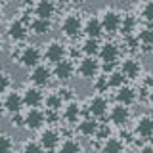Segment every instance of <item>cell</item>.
Listing matches in <instances>:
<instances>
[{
	"label": "cell",
	"mask_w": 153,
	"mask_h": 153,
	"mask_svg": "<svg viewBox=\"0 0 153 153\" xmlns=\"http://www.w3.org/2000/svg\"><path fill=\"white\" fill-rule=\"evenodd\" d=\"M40 59H42V52H40V48L35 46V44L23 46L21 50H19V54H17V63L21 67H25V69L36 67L40 63Z\"/></svg>",
	"instance_id": "1"
},
{
	"label": "cell",
	"mask_w": 153,
	"mask_h": 153,
	"mask_svg": "<svg viewBox=\"0 0 153 153\" xmlns=\"http://www.w3.org/2000/svg\"><path fill=\"white\" fill-rule=\"evenodd\" d=\"M100 21H102L103 33H107V35H115V33L121 31L123 16L117 12V10H103L102 16H100Z\"/></svg>",
	"instance_id": "2"
},
{
	"label": "cell",
	"mask_w": 153,
	"mask_h": 153,
	"mask_svg": "<svg viewBox=\"0 0 153 153\" xmlns=\"http://www.w3.org/2000/svg\"><path fill=\"white\" fill-rule=\"evenodd\" d=\"M61 33L67 38H76L82 33V17L79 13H67L61 21Z\"/></svg>",
	"instance_id": "3"
},
{
	"label": "cell",
	"mask_w": 153,
	"mask_h": 153,
	"mask_svg": "<svg viewBox=\"0 0 153 153\" xmlns=\"http://www.w3.org/2000/svg\"><path fill=\"white\" fill-rule=\"evenodd\" d=\"M76 71H79L80 79H96V76L100 75V71H102V63L92 56H84L82 59L79 61Z\"/></svg>",
	"instance_id": "4"
},
{
	"label": "cell",
	"mask_w": 153,
	"mask_h": 153,
	"mask_svg": "<svg viewBox=\"0 0 153 153\" xmlns=\"http://www.w3.org/2000/svg\"><path fill=\"white\" fill-rule=\"evenodd\" d=\"M65 54H67V48H65L63 42L52 40V42H48V44H46L44 52H42V57H44L50 65H56L57 61L65 59Z\"/></svg>",
	"instance_id": "5"
},
{
	"label": "cell",
	"mask_w": 153,
	"mask_h": 153,
	"mask_svg": "<svg viewBox=\"0 0 153 153\" xmlns=\"http://www.w3.org/2000/svg\"><path fill=\"white\" fill-rule=\"evenodd\" d=\"M46 123V113L38 107H29L27 113H23V126L29 130H40Z\"/></svg>",
	"instance_id": "6"
},
{
	"label": "cell",
	"mask_w": 153,
	"mask_h": 153,
	"mask_svg": "<svg viewBox=\"0 0 153 153\" xmlns=\"http://www.w3.org/2000/svg\"><path fill=\"white\" fill-rule=\"evenodd\" d=\"M52 69L48 65H42V63H38L36 67H33L31 69V73H29V80H31L35 86H38V88H42V86H48L50 84V80H52Z\"/></svg>",
	"instance_id": "7"
},
{
	"label": "cell",
	"mask_w": 153,
	"mask_h": 153,
	"mask_svg": "<svg viewBox=\"0 0 153 153\" xmlns=\"http://www.w3.org/2000/svg\"><path fill=\"white\" fill-rule=\"evenodd\" d=\"M107 107H109L107 98H105L103 94H96L94 98L88 100V107H86V111H88L90 117L102 119V117H105V115H107Z\"/></svg>",
	"instance_id": "8"
},
{
	"label": "cell",
	"mask_w": 153,
	"mask_h": 153,
	"mask_svg": "<svg viewBox=\"0 0 153 153\" xmlns=\"http://www.w3.org/2000/svg\"><path fill=\"white\" fill-rule=\"evenodd\" d=\"M52 75H54L57 80H61V82H67V80H71L73 75H75V63L71 59L57 61L54 65V69H52Z\"/></svg>",
	"instance_id": "9"
},
{
	"label": "cell",
	"mask_w": 153,
	"mask_h": 153,
	"mask_svg": "<svg viewBox=\"0 0 153 153\" xmlns=\"http://www.w3.org/2000/svg\"><path fill=\"white\" fill-rule=\"evenodd\" d=\"M38 142H40V146L44 149H56L61 143V134L56 128H44L38 134Z\"/></svg>",
	"instance_id": "10"
},
{
	"label": "cell",
	"mask_w": 153,
	"mask_h": 153,
	"mask_svg": "<svg viewBox=\"0 0 153 153\" xmlns=\"http://www.w3.org/2000/svg\"><path fill=\"white\" fill-rule=\"evenodd\" d=\"M121 73L124 75L126 80H134V79H140L142 75V63L136 59V57H126V59L121 61Z\"/></svg>",
	"instance_id": "11"
},
{
	"label": "cell",
	"mask_w": 153,
	"mask_h": 153,
	"mask_svg": "<svg viewBox=\"0 0 153 153\" xmlns=\"http://www.w3.org/2000/svg\"><path fill=\"white\" fill-rule=\"evenodd\" d=\"M100 59L102 63H115L117 65L119 57H121V48H119L115 42H105V44L100 46Z\"/></svg>",
	"instance_id": "12"
},
{
	"label": "cell",
	"mask_w": 153,
	"mask_h": 153,
	"mask_svg": "<svg viewBox=\"0 0 153 153\" xmlns=\"http://www.w3.org/2000/svg\"><path fill=\"white\" fill-rule=\"evenodd\" d=\"M134 134L140 136L142 140H147V138L153 134V117L151 115H140L136 119V126H134Z\"/></svg>",
	"instance_id": "13"
},
{
	"label": "cell",
	"mask_w": 153,
	"mask_h": 153,
	"mask_svg": "<svg viewBox=\"0 0 153 153\" xmlns=\"http://www.w3.org/2000/svg\"><path fill=\"white\" fill-rule=\"evenodd\" d=\"M21 96H23V103H25L27 107H40V105L44 103V94H42V90L35 84L25 88V92Z\"/></svg>",
	"instance_id": "14"
},
{
	"label": "cell",
	"mask_w": 153,
	"mask_h": 153,
	"mask_svg": "<svg viewBox=\"0 0 153 153\" xmlns=\"http://www.w3.org/2000/svg\"><path fill=\"white\" fill-rule=\"evenodd\" d=\"M2 105H4V109H6L10 115H13V113L21 111L25 103H23V96L19 94V92H16V90H12V92H6Z\"/></svg>",
	"instance_id": "15"
},
{
	"label": "cell",
	"mask_w": 153,
	"mask_h": 153,
	"mask_svg": "<svg viewBox=\"0 0 153 153\" xmlns=\"http://www.w3.org/2000/svg\"><path fill=\"white\" fill-rule=\"evenodd\" d=\"M109 121L113 124H117V126H126V123L130 121V111H128L126 105H113L111 109H109Z\"/></svg>",
	"instance_id": "16"
},
{
	"label": "cell",
	"mask_w": 153,
	"mask_h": 153,
	"mask_svg": "<svg viewBox=\"0 0 153 153\" xmlns=\"http://www.w3.org/2000/svg\"><path fill=\"white\" fill-rule=\"evenodd\" d=\"M82 33L86 35V38H100L103 33L102 21H100L98 16H90L88 19L82 21Z\"/></svg>",
	"instance_id": "17"
},
{
	"label": "cell",
	"mask_w": 153,
	"mask_h": 153,
	"mask_svg": "<svg viewBox=\"0 0 153 153\" xmlns=\"http://www.w3.org/2000/svg\"><path fill=\"white\" fill-rule=\"evenodd\" d=\"M136 98H138L136 90H134L132 86H128V84H123L121 88H117V92H115V100H117V103L126 105V107L136 102Z\"/></svg>",
	"instance_id": "18"
},
{
	"label": "cell",
	"mask_w": 153,
	"mask_h": 153,
	"mask_svg": "<svg viewBox=\"0 0 153 153\" xmlns=\"http://www.w3.org/2000/svg\"><path fill=\"white\" fill-rule=\"evenodd\" d=\"M56 13V2L54 0H36L35 2V16L42 19H52Z\"/></svg>",
	"instance_id": "19"
},
{
	"label": "cell",
	"mask_w": 153,
	"mask_h": 153,
	"mask_svg": "<svg viewBox=\"0 0 153 153\" xmlns=\"http://www.w3.org/2000/svg\"><path fill=\"white\" fill-rule=\"evenodd\" d=\"M27 29L29 27H25V23H23L21 19H13V21H10L6 31H8V36L12 38L13 42H19L27 36Z\"/></svg>",
	"instance_id": "20"
},
{
	"label": "cell",
	"mask_w": 153,
	"mask_h": 153,
	"mask_svg": "<svg viewBox=\"0 0 153 153\" xmlns=\"http://www.w3.org/2000/svg\"><path fill=\"white\" fill-rule=\"evenodd\" d=\"M80 113H82V109H80V105L75 102V100H71L69 103L63 107V113H61V117H63L65 123L69 124H76L80 119Z\"/></svg>",
	"instance_id": "21"
},
{
	"label": "cell",
	"mask_w": 153,
	"mask_h": 153,
	"mask_svg": "<svg viewBox=\"0 0 153 153\" xmlns=\"http://www.w3.org/2000/svg\"><path fill=\"white\" fill-rule=\"evenodd\" d=\"M98 121L94 117H84L82 121H79V126H76V132L79 136H84V138H92L96 136V130H98Z\"/></svg>",
	"instance_id": "22"
},
{
	"label": "cell",
	"mask_w": 153,
	"mask_h": 153,
	"mask_svg": "<svg viewBox=\"0 0 153 153\" xmlns=\"http://www.w3.org/2000/svg\"><path fill=\"white\" fill-rule=\"evenodd\" d=\"M136 38H138V42H140L143 52L153 50V25L140 29V33H136Z\"/></svg>",
	"instance_id": "23"
},
{
	"label": "cell",
	"mask_w": 153,
	"mask_h": 153,
	"mask_svg": "<svg viewBox=\"0 0 153 153\" xmlns=\"http://www.w3.org/2000/svg\"><path fill=\"white\" fill-rule=\"evenodd\" d=\"M29 31L36 36H42V35H48L52 31V23L50 19H42V17H35L31 23H29Z\"/></svg>",
	"instance_id": "24"
},
{
	"label": "cell",
	"mask_w": 153,
	"mask_h": 153,
	"mask_svg": "<svg viewBox=\"0 0 153 153\" xmlns=\"http://www.w3.org/2000/svg\"><path fill=\"white\" fill-rule=\"evenodd\" d=\"M44 105H46L48 113H59L61 107H63V98L57 92H52V94L44 96Z\"/></svg>",
	"instance_id": "25"
},
{
	"label": "cell",
	"mask_w": 153,
	"mask_h": 153,
	"mask_svg": "<svg viewBox=\"0 0 153 153\" xmlns=\"http://www.w3.org/2000/svg\"><path fill=\"white\" fill-rule=\"evenodd\" d=\"M102 153H124V142L119 138H107L102 143Z\"/></svg>",
	"instance_id": "26"
},
{
	"label": "cell",
	"mask_w": 153,
	"mask_h": 153,
	"mask_svg": "<svg viewBox=\"0 0 153 153\" xmlns=\"http://www.w3.org/2000/svg\"><path fill=\"white\" fill-rule=\"evenodd\" d=\"M57 153H82V146H80L79 140H75V138H67L59 143V149Z\"/></svg>",
	"instance_id": "27"
},
{
	"label": "cell",
	"mask_w": 153,
	"mask_h": 153,
	"mask_svg": "<svg viewBox=\"0 0 153 153\" xmlns=\"http://www.w3.org/2000/svg\"><path fill=\"white\" fill-rule=\"evenodd\" d=\"M100 42H98V38H86V40L82 42V46H80V50H82V54L84 56H92L96 57L100 54Z\"/></svg>",
	"instance_id": "28"
},
{
	"label": "cell",
	"mask_w": 153,
	"mask_h": 153,
	"mask_svg": "<svg viewBox=\"0 0 153 153\" xmlns=\"http://www.w3.org/2000/svg\"><path fill=\"white\" fill-rule=\"evenodd\" d=\"M136 25H138V19L134 16H123V23H121V33L124 36H132V33L136 31Z\"/></svg>",
	"instance_id": "29"
},
{
	"label": "cell",
	"mask_w": 153,
	"mask_h": 153,
	"mask_svg": "<svg viewBox=\"0 0 153 153\" xmlns=\"http://www.w3.org/2000/svg\"><path fill=\"white\" fill-rule=\"evenodd\" d=\"M107 82H109V88H121V86L126 82V79H124V75L121 71H113V73L107 75Z\"/></svg>",
	"instance_id": "30"
},
{
	"label": "cell",
	"mask_w": 153,
	"mask_h": 153,
	"mask_svg": "<svg viewBox=\"0 0 153 153\" xmlns=\"http://www.w3.org/2000/svg\"><path fill=\"white\" fill-rule=\"evenodd\" d=\"M140 16H142V19L147 23V25H153V0H147V2L142 6Z\"/></svg>",
	"instance_id": "31"
},
{
	"label": "cell",
	"mask_w": 153,
	"mask_h": 153,
	"mask_svg": "<svg viewBox=\"0 0 153 153\" xmlns=\"http://www.w3.org/2000/svg\"><path fill=\"white\" fill-rule=\"evenodd\" d=\"M13 151V140L12 136L0 132V153H12Z\"/></svg>",
	"instance_id": "32"
},
{
	"label": "cell",
	"mask_w": 153,
	"mask_h": 153,
	"mask_svg": "<svg viewBox=\"0 0 153 153\" xmlns=\"http://www.w3.org/2000/svg\"><path fill=\"white\" fill-rule=\"evenodd\" d=\"M21 153H44V147L40 146L38 140H27L23 143V151Z\"/></svg>",
	"instance_id": "33"
},
{
	"label": "cell",
	"mask_w": 153,
	"mask_h": 153,
	"mask_svg": "<svg viewBox=\"0 0 153 153\" xmlns=\"http://www.w3.org/2000/svg\"><path fill=\"white\" fill-rule=\"evenodd\" d=\"M94 138H98V140L103 143L105 140H107V138H111V128H109L107 124L100 123V124H98V130H96V136H94Z\"/></svg>",
	"instance_id": "34"
},
{
	"label": "cell",
	"mask_w": 153,
	"mask_h": 153,
	"mask_svg": "<svg viewBox=\"0 0 153 153\" xmlns=\"http://www.w3.org/2000/svg\"><path fill=\"white\" fill-rule=\"evenodd\" d=\"M94 88H96V92H98V94H103V92H107V88H109L107 75L96 76V80H94Z\"/></svg>",
	"instance_id": "35"
},
{
	"label": "cell",
	"mask_w": 153,
	"mask_h": 153,
	"mask_svg": "<svg viewBox=\"0 0 153 153\" xmlns=\"http://www.w3.org/2000/svg\"><path fill=\"white\" fill-rule=\"evenodd\" d=\"M10 86H12V79H10V75L4 73V71H0V94H6L10 90Z\"/></svg>",
	"instance_id": "36"
},
{
	"label": "cell",
	"mask_w": 153,
	"mask_h": 153,
	"mask_svg": "<svg viewBox=\"0 0 153 153\" xmlns=\"http://www.w3.org/2000/svg\"><path fill=\"white\" fill-rule=\"evenodd\" d=\"M12 126H16V128H21L23 126V113L21 111L12 115Z\"/></svg>",
	"instance_id": "37"
},
{
	"label": "cell",
	"mask_w": 153,
	"mask_h": 153,
	"mask_svg": "<svg viewBox=\"0 0 153 153\" xmlns=\"http://www.w3.org/2000/svg\"><path fill=\"white\" fill-rule=\"evenodd\" d=\"M138 153H153V146H149V143H146V146L140 147V151Z\"/></svg>",
	"instance_id": "38"
},
{
	"label": "cell",
	"mask_w": 153,
	"mask_h": 153,
	"mask_svg": "<svg viewBox=\"0 0 153 153\" xmlns=\"http://www.w3.org/2000/svg\"><path fill=\"white\" fill-rule=\"evenodd\" d=\"M147 102H149V103L153 105V88L149 90V92H147Z\"/></svg>",
	"instance_id": "39"
},
{
	"label": "cell",
	"mask_w": 153,
	"mask_h": 153,
	"mask_svg": "<svg viewBox=\"0 0 153 153\" xmlns=\"http://www.w3.org/2000/svg\"><path fill=\"white\" fill-rule=\"evenodd\" d=\"M4 113H6V109H4V105H2V103H0V119H2V117H4Z\"/></svg>",
	"instance_id": "40"
},
{
	"label": "cell",
	"mask_w": 153,
	"mask_h": 153,
	"mask_svg": "<svg viewBox=\"0 0 153 153\" xmlns=\"http://www.w3.org/2000/svg\"><path fill=\"white\" fill-rule=\"evenodd\" d=\"M146 142H147V143H149V146H153V134H151V136H149V138H147V140H146Z\"/></svg>",
	"instance_id": "41"
},
{
	"label": "cell",
	"mask_w": 153,
	"mask_h": 153,
	"mask_svg": "<svg viewBox=\"0 0 153 153\" xmlns=\"http://www.w3.org/2000/svg\"><path fill=\"white\" fill-rule=\"evenodd\" d=\"M56 2H57V4H69L71 0H56Z\"/></svg>",
	"instance_id": "42"
},
{
	"label": "cell",
	"mask_w": 153,
	"mask_h": 153,
	"mask_svg": "<svg viewBox=\"0 0 153 153\" xmlns=\"http://www.w3.org/2000/svg\"><path fill=\"white\" fill-rule=\"evenodd\" d=\"M44 153H57L56 149H44Z\"/></svg>",
	"instance_id": "43"
},
{
	"label": "cell",
	"mask_w": 153,
	"mask_h": 153,
	"mask_svg": "<svg viewBox=\"0 0 153 153\" xmlns=\"http://www.w3.org/2000/svg\"><path fill=\"white\" fill-rule=\"evenodd\" d=\"M75 2H76V4H84L86 0H75Z\"/></svg>",
	"instance_id": "44"
},
{
	"label": "cell",
	"mask_w": 153,
	"mask_h": 153,
	"mask_svg": "<svg viewBox=\"0 0 153 153\" xmlns=\"http://www.w3.org/2000/svg\"><path fill=\"white\" fill-rule=\"evenodd\" d=\"M0 52H2V38H0Z\"/></svg>",
	"instance_id": "45"
},
{
	"label": "cell",
	"mask_w": 153,
	"mask_h": 153,
	"mask_svg": "<svg viewBox=\"0 0 153 153\" xmlns=\"http://www.w3.org/2000/svg\"><path fill=\"white\" fill-rule=\"evenodd\" d=\"M27 2H36V0H27Z\"/></svg>",
	"instance_id": "46"
},
{
	"label": "cell",
	"mask_w": 153,
	"mask_h": 153,
	"mask_svg": "<svg viewBox=\"0 0 153 153\" xmlns=\"http://www.w3.org/2000/svg\"><path fill=\"white\" fill-rule=\"evenodd\" d=\"M6 2H13V0H6Z\"/></svg>",
	"instance_id": "47"
}]
</instances>
